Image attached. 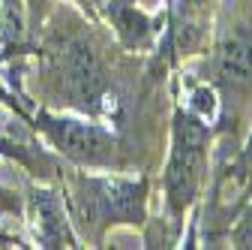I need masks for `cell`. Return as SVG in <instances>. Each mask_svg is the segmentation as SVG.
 <instances>
[{"label": "cell", "mask_w": 252, "mask_h": 250, "mask_svg": "<svg viewBox=\"0 0 252 250\" xmlns=\"http://www.w3.org/2000/svg\"><path fill=\"white\" fill-rule=\"evenodd\" d=\"M39 130L48 136V142L63 157H69L75 163L99 166L114 157V136L96 127V124L57 118V115H39Z\"/></svg>", "instance_id": "obj_1"}, {"label": "cell", "mask_w": 252, "mask_h": 250, "mask_svg": "<svg viewBox=\"0 0 252 250\" xmlns=\"http://www.w3.org/2000/svg\"><path fill=\"white\" fill-rule=\"evenodd\" d=\"M246 160L252 163V142H249V151H246Z\"/></svg>", "instance_id": "obj_8"}, {"label": "cell", "mask_w": 252, "mask_h": 250, "mask_svg": "<svg viewBox=\"0 0 252 250\" xmlns=\"http://www.w3.org/2000/svg\"><path fill=\"white\" fill-rule=\"evenodd\" d=\"M60 73L66 93L78 106H93L102 93V76L96 67V57L84 45H66L60 48Z\"/></svg>", "instance_id": "obj_3"}, {"label": "cell", "mask_w": 252, "mask_h": 250, "mask_svg": "<svg viewBox=\"0 0 252 250\" xmlns=\"http://www.w3.org/2000/svg\"><path fill=\"white\" fill-rule=\"evenodd\" d=\"M195 109H201V112H207V115H213V109H216V103H213V93H210L207 87H201V90H195Z\"/></svg>", "instance_id": "obj_6"}, {"label": "cell", "mask_w": 252, "mask_h": 250, "mask_svg": "<svg viewBox=\"0 0 252 250\" xmlns=\"http://www.w3.org/2000/svg\"><path fill=\"white\" fill-rule=\"evenodd\" d=\"M30 202H33V214H36V238H39V244L42 247H69L72 235L66 229V217H63L57 193L33 190Z\"/></svg>", "instance_id": "obj_4"}, {"label": "cell", "mask_w": 252, "mask_h": 250, "mask_svg": "<svg viewBox=\"0 0 252 250\" xmlns=\"http://www.w3.org/2000/svg\"><path fill=\"white\" fill-rule=\"evenodd\" d=\"M219 76L228 84H243L252 79V40L246 34L225 40L219 51Z\"/></svg>", "instance_id": "obj_5"}, {"label": "cell", "mask_w": 252, "mask_h": 250, "mask_svg": "<svg viewBox=\"0 0 252 250\" xmlns=\"http://www.w3.org/2000/svg\"><path fill=\"white\" fill-rule=\"evenodd\" d=\"M81 3H87V0H81Z\"/></svg>", "instance_id": "obj_9"}, {"label": "cell", "mask_w": 252, "mask_h": 250, "mask_svg": "<svg viewBox=\"0 0 252 250\" xmlns=\"http://www.w3.org/2000/svg\"><path fill=\"white\" fill-rule=\"evenodd\" d=\"M237 244H240V247L252 244V211H249V217L243 220V226H240V232H237Z\"/></svg>", "instance_id": "obj_7"}, {"label": "cell", "mask_w": 252, "mask_h": 250, "mask_svg": "<svg viewBox=\"0 0 252 250\" xmlns=\"http://www.w3.org/2000/svg\"><path fill=\"white\" fill-rule=\"evenodd\" d=\"M204 139H207L204 124H198L192 115L177 118V142H174V157H171V172H168V193L177 208H183L195 193Z\"/></svg>", "instance_id": "obj_2"}]
</instances>
